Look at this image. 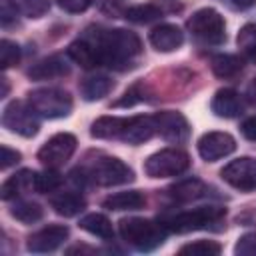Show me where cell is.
Instances as JSON below:
<instances>
[{"label":"cell","instance_id":"7402d4cb","mask_svg":"<svg viewBox=\"0 0 256 256\" xmlns=\"http://www.w3.org/2000/svg\"><path fill=\"white\" fill-rule=\"evenodd\" d=\"M204 194H206V184L198 178H186V180H180V182H176L168 188V196L176 202L198 200Z\"/></svg>","mask_w":256,"mask_h":256},{"label":"cell","instance_id":"d590c367","mask_svg":"<svg viewBox=\"0 0 256 256\" xmlns=\"http://www.w3.org/2000/svg\"><path fill=\"white\" fill-rule=\"evenodd\" d=\"M56 4L64 10V12H70V14H80L84 10L90 8L92 0H56Z\"/></svg>","mask_w":256,"mask_h":256},{"label":"cell","instance_id":"74e56055","mask_svg":"<svg viewBox=\"0 0 256 256\" xmlns=\"http://www.w3.org/2000/svg\"><path fill=\"white\" fill-rule=\"evenodd\" d=\"M0 152H2V170H6L10 166H14L16 162H20V152L18 150H12V148H8L4 144V146H0Z\"/></svg>","mask_w":256,"mask_h":256},{"label":"cell","instance_id":"277c9868","mask_svg":"<svg viewBox=\"0 0 256 256\" xmlns=\"http://www.w3.org/2000/svg\"><path fill=\"white\" fill-rule=\"evenodd\" d=\"M118 230L122 240L140 252H150L158 248L168 234V230L160 224V220L152 222L146 218H122L118 222Z\"/></svg>","mask_w":256,"mask_h":256},{"label":"cell","instance_id":"ffe728a7","mask_svg":"<svg viewBox=\"0 0 256 256\" xmlns=\"http://www.w3.org/2000/svg\"><path fill=\"white\" fill-rule=\"evenodd\" d=\"M34 178H36V172H32V170H20V172L12 174L0 188L2 200H12L28 190H34Z\"/></svg>","mask_w":256,"mask_h":256},{"label":"cell","instance_id":"4fadbf2b","mask_svg":"<svg viewBox=\"0 0 256 256\" xmlns=\"http://www.w3.org/2000/svg\"><path fill=\"white\" fill-rule=\"evenodd\" d=\"M66 238H68V228L64 224H50V226H44L42 230L30 234L26 248L34 254L54 252Z\"/></svg>","mask_w":256,"mask_h":256},{"label":"cell","instance_id":"83f0119b","mask_svg":"<svg viewBox=\"0 0 256 256\" xmlns=\"http://www.w3.org/2000/svg\"><path fill=\"white\" fill-rule=\"evenodd\" d=\"M10 214H12L16 220L24 222V224H32V222H38V220L42 218L44 210H42V206H40L38 202H32V200H18V202H14V206L10 208Z\"/></svg>","mask_w":256,"mask_h":256},{"label":"cell","instance_id":"e575fe53","mask_svg":"<svg viewBox=\"0 0 256 256\" xmlns=\"http://www.w3.org/2000/svg\"><path fill=\"white\" fill-rule=\"evenodd\" d=\"M236 256H256V232L242 234L234 246Z\"/></svg>","mask_w":256,"mask_h":256},{"label":"cell","instance_id":"60d3db41","mask_svg":"<svg viewBox=\"0 0 256 256\" xmlns=\"http://www.w3.org/2000/svg\"><path fill=\"white\" fill-rule=\"evenodd\" d=\"M230 2H232V6H236L240 10H246V8H250V6L256 4V0H230Z\"/></svg>","mask_w":256,"mask_h":256},{"label":"cell","instance_id":"cb8c5ba5","mask_svg":"<svg viewBox=\"0 0 256 256\" xmlns=\"http://www.w3.org/2000/svg\"><path fill=\"white\" fill-rule=\"evenodd\" d=\"M112 86H114V82L108 76L96 74V76L84 78V82L80 84V94H82L84 100L94 102V100H100V98L108 96V92L112 90Z\"/></svg>","mask_w":256,"mask_h":256},{"label":"cell","instance_id":"1f68e13d","mask_svg":"<svg viewBox=\"0 0 256 256\" xmlns=\"http://www.w3.org/2000/svg\"><path fill=\"white\" fill-rule=\"evenodd\" d=\"M0 62H2V68H10L14 64L20 62V46L12 40H2L0 42Z\"/></svg>","mask_w":256,"mask_h":256},{"label":"cell","instance_id":"d6986e66","mask_svg":"<svg viewBox=\"0 0 256 256\" xmlns=\"http://www.w3.org/2000/svg\"><path fill=\"white\" fill-rule=\"evenodd\" d=\"M126 120L128 118L122 116H100L98 120L92 122L90 134L92 138H100V140H120Z\"/></svg>","mask_w":256,"mask_h":256},{"label":"cell","instance_id":"f1b7e54d","mask_svg":"<svg viewBox=\"0 0 256 256\" xmlns=\"http://www.w3.org/2000/svg\"><path fill=\"white\" fill-rule=\"evenodd\" d=\"M14 12H20L26 18H42L48 8L50 0H8Z\"/></svg>","mask_w":256,"mask_h":256},{"label":"cell","instance_id":"e0dca14e","mask_svg":"<svg viewBox=\"0 0 256 256\" xmlns=\"http://www.w3.org/2000/svg\"><path fill=\"white\" fill-rule=\"evenodd\" d=\"M70 72V66L66 64V60L62 56H48L38 60L34 66H30L28 76L32 80H50V78H60L66 76Z\"/></svg>","mask_w":256,"mask_h":256},{"label":"cell","instance_id":"30bf717a","mask_svg":"<svg viewBox=\"0 0 256 256\" xmlns=\"http://www.w3.org/2000/svg\"><path fill=\"white\" fill-rule=\"evenodd\" d=\"M220 176L232 188L240 192H252L256 190V160L250 156L236 158L220 170Z\"/></svg>","mask_w":256,"mask_h":256},{"label":"cell","instance_id":"52a82bcc","mask_svg":"<svg viewBox=\"0 0 256 256\" xmlns=\"http://www.w3.org/2000/svg\"><path fill=\"white\" fill-rule=\"evenodd\" d=\"M188 30L206 44H222L226 40V24L218 10L214 8H200L196 10L188 22Z\"/></svg>","mask_w":256,"mask_h":256},{"label":"cell","instance_id":"836d02e7","mask_svg":"<svg viewBox=\"0 0 256 256\" xmlns=\"http://www.w3.org/2000/svg\"><path fill=\"white\" fill-rule=\"evenodd\" d=\"M236 42H238V46H240L246 54H250V52L256 48V24H246V26H242L240 32H238Z\"/></svg>","mask_w":256,"mask_h":256},{"label":"cell","instance_id":"9c48e42d","mask_svg":"<svg viewBox=\"0 0 256 256\" xmlns=\"http://www.w3.org/2000/svg\"><path fill=\"white\" fill-rule=\"evenodd\" d=\"M76 144L78 142H76L74 134H68V132L54 134L38 150V160L46 168H60V166H64L72 158V154L76 150Z\"/></svg>","mask_w":256,"mask_h":256},{"label":"cell","instance_id":"8992f818","mask_svg":"<svg viewBox=\"0 0 256 256\" xmlns=\"http://www.w3.org/2000/svg\"><path fill=\"white\" fill-rule=\"evenodd\" d=\"M190 168V156L180 148H164L154 152L144 162V172L150 178H170L180 176Z\"/></svg>","mask_w":256,"mask_h":256},{"label":"cell","instance_id":"2e32d148","mask_svg":"<svg viewBox=\"0 0 256 256\" xmlns=\"http://www.w3.org/2000/svg\"><path fill=\"white\" fill-rule=\"evenodd\" d=\"M184 32L176 24H160L150 30V44L158 52H174L182 46Z\"/></svg>","mask_w":256,"mask_h":256},{"label":"cell","instance_id":"ab89813d","mask_svg":"<svg viewBox=\"0 0 256 256\" xmlns=\"http://www.w3.org/2000/svg\"><path fill=\"white\" fill-rule=\"evenodd\" d=\"M246 98H248V102H250V104H254V106H256V78L248 84V88H246Z\"/></svg>","mask_w":256,"mask_h":256},{"label":"cell","instance_id":"d4e9b609","mask_svg":"<svg viewBox=\"0 0 256 256\" xmlns=\"http://www.w3.org/2000/svg\"><path fill=\"white\" fill-rule=\"evenodd\" d=\"M78 226L86 232H90L92 236H98L102 240H112L114 238V228H112V222L104 216V214H98V212H92V214H86L80 218Z\"/></svg>","mask_w":256,"mask_h":256},{"label":"cell","instance_id":"ac0fdd59","mask_svg":"<svg viewBox=\"0 0 256 256\" xmlns=\"http://www.w3.org/2000/svg\"><path fill=\"white\" fill-rule=\"evenodd\" d=\"M66 54H68V58H72L76 64H80L82 68H96V66H100L98 50H96L94 42H92L88 36L70 42Z\"/></svg>","mask_w":256,"mask_h":256},{"label":"cell","instance_id":"5bb4252c","mask_svg":"<svg viewBox=\"0 0 256 256\" xmlns=\"http://www.w3.org/2000/svg\"><path fill=\"white\" fill-rule=\"evenodd\" d=\"M156 134V122H154V116H132L126 120V126H124V132L120 136L122 142L126 144H132V146H138V144H144L148 142L152 136Z\"/></svg>","mask_w":256,"mask_h":256},{"label":"cell","instance_id":"7bdbcfd3","mask_svg":"<svg viewBox=\"0 0 256 256\" xmlns=\"http://www.w3.org/2000/svg\"><path fill=\"white\" fill-rule=\"evenodd\" d=\"M246 56H248V58H250V60H252V62L256 64V48H254V50H252L250 54H246Z\"/></svg>","mask_w":256,"mask_h":256},{"label":"cell","instance_id":"484cf974","mask_svg":"<svg viewBox=\"0 0 256 256\" xmlns=\"http://www.w3.org/2000/svg\"><path fill=\"white\" fill-rule=\"evenodd\" d=\"M242 66H244V62H242V58H238V56H234V54H216V56H212V60H210V68H212V72L218 76V78H234L236 74H240L242 72Z\"/></svg>","mask_w":256,"mask_h":256},{"label":"cell","instance_id":"3957f363","mask_svg":"<svg viewBox=\"0 0 256 256\" xmlns=\"http://www.w3.org/2000/svg\"><path fill=\"white\" fill-rule=\"evenodd\" d=\"M226 216V208L222 206H200L194 210H184L176 214H166L160 218V224L168 232L184 234L192 230H206L214 228V224H220Z\"/></svg>","mask_w":256,"mask_h":256},{"label":"cell","instance_id":"ba28073f","mask_svg":"<svg viewBox=\"0 0 256 256\" xmlns=\"http://www.w3.org/2000/svg\"><path fill=\"white\" fill-rule=\"evenodd\" d=\"M2 126L18 136L32 138L40 128L38 112L30 104H26L22 100H14V102L6 104L4 112H2Z\"/></svg>","mask_w":256,"mask_h":256},{"label":"cell","instance_id":"7a4b0ae2","mask_svg":"<svg viewBox=\"0 0 256 256\" xmlns=\"http://www.w3.org/2000/svg\"><path fill=\"white\" fill-rule=\"evenodd\" d=\"M70 176H74L78 184H86L90 180L98 186H118L134 180V172L128 164H124L116 156L106 154H100L88 168H76Z\"/></svg>","mask_w":256,"mask_h":256},{"label":"cell","instance_id":"f546056e","mask_svg":"<svg viewBox=\"0 0 256 256\" xmlns=\"http://www.w3.org/2000/svg\"><path fill=\"white\" fill-rule=\"evenodd\" d=\"M62 180H64V178L56 172V168H46L44 172H36V178H34V190L40 192V194L54 192V190L60 188Z\"/></svg>","mask_w":256,"mask_h":256},{"label":"cell","instance_id":"6da1fadb","mask_svg":"<svg viewBox=\"0 0 256 256\" xmlns=\"http://www.w3.org/2000/svg\"><path fill=\"white\" fill-rule=\"evenodd\" d=\"M100 58V66L124 70L132 66V62L142 54V42L138 34L124 28H96L92 34H86Z\"/></svg>","mask_w":256,"mask_h":256},{"label":"cell","instance_id":"d6a6232c","mask_svg":"<svg viewBox=\"0 0 256 256\" xmlns=\"http://www.w3.org/2000/svg\"><path fill=\"white\" fill-rule=\"evenodd\" d=\"M146 90H144V84H140V82H136V84H132L124 94H122V98L120 100H116L114 102V106L116 108H120V106H134V104H138V102H142V100H146Z\"/></svg>","mask_w":256,"mask_h":256},{"label":"cell","instance_id":"4dcf8cb0","mask_svg":"<svg viewBox=\"0 0 256 256\" xmlns=\"http://www.w3.org/2000/svg\"><path fill=\"white\" fill-rule=\"evenodd\" d=\"M222 246L214 240H196L190 244H184L178 252L180 254H192V256H216L220 254Z\"/></svg>","mask_w":256,"mask_h":256},{"label":"cell","instance_id":"7c38bea8","mask_svg":"<svg viewBox=\"0 0 256 256\" xmlns=\"http://www.w3.org/2000/svg\"><path fill=\"white\" fill-rule=\"evenodd\" d=\"M236 150V140L228 132H206L198 140V154L206 162H216Z\"/></svg>","mask_w":256,"mask_h":256},{"label":"cell","instance_id":"b9f144b4","mask_svg":"<svg viewBox=\"0 0 256 256\" xmlns=\"http://www.w3.org/2000/svg\"><path fill=\"white\" fill-rule=\"evenodd\" d=\"M0 82H2V92H0V96H2V98H4V96H6V94H8V80H6V78H2V80H0Z\"/></svg>","mask_w":256,"mask_h":256},{"label":"cell","instance_id":"4316f807","mask_svg":"<svg viewBox=\"0 0 256 256\" xmlns=\"http://www.w3.org/2000/svg\"><path fill=\"white\" fill-rule=\"evenodd\" d=\"M160 16H162V8L156 4H136V6L126 8L124 12V18L134 24H148V22L158 20Z\"/></svg>","mask_w":256,"mask_h":256},{"label":"cell","instance_id":"603a6c76","mask_svg":"<svg viewBox=\"0 0 256 256\" xmlns=\"http://www.w3.org/2000/svg\"><path fill=\"white\" fill-rule=\"evenodd\" d=\"M50 206L56 214L70 218V216L80 214L86 208V200L76 192H60V194L50 196Z\"/></svg>","mask_w":256,"mask_h":256},{"label":"cell","instance_id":"5b68a950","mask_svg":"<svg viewBox=\"0 0 256 256\" xmlns=\"http://www.w3.org/2000/svg\"><path fill=\"white\" fill-rule=\"evenodd\" d=\"M28 104L44 118H64L72 112V96L60 88L30 90Z\"/></svg>","mask_w":256,"mask_h":256},{"label":"cell","instance_id":"44dd1931","mask_svg":"<svg viewBox=\"0 0 256 256\" xmlns=\"http://www.w3.org/2000/svg\"><path fill=\"white\" fill-rule=\"evenodd\" d=\"M144 204H146V198L138 190L116 192V194H110L108 198L102 200V206L106 210H114V212H120V210H140V208H144Z\"/></svg>","mask_w":256,"mask_h":256},{"label":"cell","instance_id":"8d00e7d4","mask_svg":"<svg viewBox=\"0 0 256 256\" xmlns=\"http://www.w3.org/2000/svg\"><path fill=\"white\" fill-rule=\"evenodd\" d=\"M98 6L108 16H120V14L126 12V10H122V2L120 0H98Z\"/></svg>","mask_w":256,"mask_h":256},{"label":"cell","instance_id":"9a60e30c","mask_svg":"<svg viewBox=\"0 0 256 256\" xmlns=\"http://www.w3.org/2000/svg\"><path fill=\"white\" fill-rule=\"evenodd\" d=\"M210 108L212 112L218 116V118H236L242 114L244 110V102L240 98V94L232 88H220L212 102H210Z\"/></svg>","mask_w":256,"mask_h":256},{"label":"cell","instance_id":"8fae6325","mask_svg":"<svg viewBox=\"0 0 256 256\" xmlns=\"http://www.w3.org/2000/svg\"><path fill=\"white\" fill-rule=\"evenodd\" d=\"M154 122H156V134H160L166 142L182 144L190 138V124L180 112L174 110L156 112Z\"/></svg>","mask_w":256,"mask_h":256},{"label":"cell","instance_id":"f35d334b","mask_svg":"<svg viewBox=\"0 0 256 256\" xmlns=\"http://www.w3.org/2000/svg\"><path fill=\"white\" fill-rule=\"evenodd\" d=\"M240 132H242V136H244V138H248V140H254V142H256V116L246 118V120L242 122V126H240Z\"/></svg>","mask_w":256,"mask_h":256}]
</instances>
